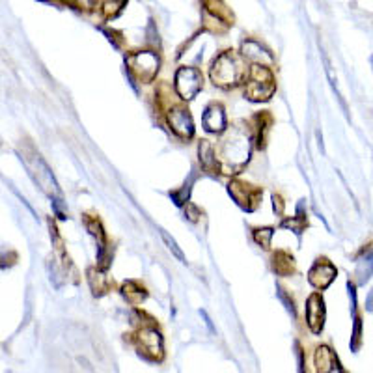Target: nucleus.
Instances as JSON below:
<instances>
[{
  "label": "nucleus",
  "mask_w": 373,
  "mask_h": 373,
  "mask_svg": "<svg viewBox=\"0 0 373 373\" xmlns=\"http://www.w3.org/2000/svg\"><path fill=\"white\" fill-rule=\"evenodd\" d=\"M272 206H274V211H277V213L282 215V211H284V202H282V198L277 196V194H274V196H272Z\"/></svg>",
  "instance_id": "a878e982"
},
{
  "label": "nucleus",
  "mask_w": 373,
  "mask_h": 373,
  "mask_svg": "<svg viewBox=\"0 0 373 373\" xmlns=\"http://www.w3.org/2000/svg\"><path fill=\"white\" fill-rule=\"evenodd\" d=\"M174 86L183 101H191L203 88V77L196 68H179L174 79Z\"/></svg>",
  "instance_id": "423d86ee"
},
{
  "label": "nucleus",
  "mask_w": 373,
  "mask_h": 373,
  "mask_svg": "<svg viewBox=\"0 0 373 373\" xmlns=\"http://www.w3.org/2000/svg\"><path fill=\"white\" fill-rule=\"evenodd\" d=\"M303 206H298V215L293 217V219H288L282 222V228H288L291 232H295L297 235H301L304 232V228L308 226V219H306V215H303Z\"/></svg>",
  "instance_id": "412c9836"
},
{
  "label": "nucleus",
  "mask_w": 373,
  "mask_h": 373,
  "mask_svg": "<svg viewBox=\"0 0 373 373\" xmlns=\"http://www.w3.org/2000/svg\"><path fill=\"white\" fill-rule=\"evenodd\" d=\"M277 90V82L271 70L263 64H254L248 71V82H246L245 96L248 101L261 103L269 101Z\"/></svg>",
  "instance_id": "7ed1b4c3"
},
{
  "label": "nucleus",
  "mask_w": 373,
  "mask_h": 373,
  "mask_svg": "<svg viewBox=\"0 0 373 373\" xmlns=\"http://www.w3.org/2000/svg\"><path fill=\"white\" fill-rule=\"evenodd\" d=\"M272 271L277 272L278 277H289L295 272V260L291 254L284 251H278L272 256Z\"/></svg>",
  "instance_id": "f3484780"
},
{
  "label": "nucleus",
  "mask_w": 373,
  "mask_h": 373,
  "mask_svg": "<svg viewBox=\"0 0 373 373\" xmlns=\"http://www.w3.org/2000/svg\"><path fill=\"white\" fill-rule=\"evenodd\" d=\"M202 123L203 129H206L208 133H222L224 129H226V114H224V108L220 107V105H217V103L209 105V107L206 108V112H203Z\"/></svg>",
  "instance_id": "f8f14e48"
},
{
  "label": "nucleus",
  "mask_w": 373,
  "mask_h": 373,
  "mask_svg": "<svg viewBox=\"0 0 373 373\" xmlns=\"http://www.w3.org/2000/svg\"><path fill=\"white\" fill-rule=\"evenodd\" d=\"M25 163H27V168L32 179L42 186V191L51 198V202H62V192L58 189V183L54 179L53 172L49 170V166L45 165V160L39 155L34 153L30 157H25Z\"/></svg>",
  "instance_id": "20e7f679"
},
{
  "label": "nucleus",
  "mask_w": 373,
  "mask_h": 373,
  "mask_svg": "<svg viewBox=\"0 0 373 373\" xmlns=\"http://www.w3.org/2000/svg\"><path fill=\"white\" fill-rule=\"evenodd\" d=\"M372 65H373V54H372Z\"/></svg>",
  "instance_id": "cd10ccee"
},
{
  "label": "nucleus",
  "mask_w": 373,
  "mask_h": 373,
  "mask_svg": "<svg viewBox=\"0 0 373 373\" xmlns=\"http://www.w3.org/2000/svg\"><path fill=\"white\" fill-rule=\"evenodd\" d=\"M73 4L79 8V10H86L90 11L94 10L97 6V0H73Z\"/></svg>",
  "instance_id": "393cba45"
},
{
  "label": "nucleus",
  "mask_w": 373,
  "mask_h": 373,
  "mask_svg": "<svg viewBox=\"0 0 373 373\" xmlns=\"http://www.w3.org/2000/svg\"><path fill=\"white\" fill-rule=\"evenodd\" d=\"M168 125L174 133L183 140H189L194 137V122L189 108L174 107L168 112Z\"/></svg>",
  "instance_id": "9d476101"
},
{
  "label": "nucleus",
  "mask_w": 373,
  "mask_h": 373,
  "mask_svg": "<svg viewBox=\"0 0 373 373\" xmlns=\"http://www.w3.org/2000/svg\"><path fill=\"white\" fill-rule=\"evenodd\" d=\"M203 6H206L208 13L219 17L220 21L228 23V25H234V15L229 13V10L224 6L222 0H203Z\"/></svg>",
  "instance_id": "aec40b11"
},
{
  "label": "nucleus",
  "mask_w": 373,
  "mask_h": 373,
  "mask_svg": "<svg viewBox=\"0 0 373 373\" xmlns=\"http://www.w3.org/2000/svg\"><path fill=\"white\" fill-rule=\"evenodd\" d=\"M200 163L208 172H219L220 165L219 159H217V153H215L213 144H209L208 140H203L200 144Z\"/></svg>",
  "instance_id": "a211bd4d"
},
{
  "label": "nucleus",
  "mask_w": 373,
  "mask_h": 373,
  "mask_svg": "<svg viewBox=\"0 0 373 373\" xmlns=\"http://www.w3.org/2000/svg\"><path fill=\"white\" fill-rule=\"evenodd\" d=\"M127 4V0H107L105 4H103V15L105 19H114L122 13V10Z\"/></svg>",
  "instance_id": "4be33fe9"
},
{
  "label": "nucleus",
  "mask_w": 373,
  "mask_h": 373,
  "mask_svg": "<svg viewBox=\"0 0 373 373\" xmlns=\"http://www.w3.org/2000/svg\"><path fill=\"white\" fill-rule=\"evenodd\" d=\"M209 77L215 86L228 90V88H234L245 80L246 65L239 54L234 51H226L220 56H217L211 70H209Z\"/></svg>",
  "instance_id": "f03ea898"
},
{
  "label": "nucleus",
  "mask_w": 373,
  "mask_h": 373,
  "mask_svg": "<svg viewBox=\"0 0 373 373\" xmlns=\"http://www.w3.org/2000/svg\"><path fill=\"white\" fill-rule=\"evenodd\" d=\"M315 369L321 373H341L343 368L340 366V360L334 355L331 347L321 346L315 351Z\"/></svg>",
  "instance_id": "ddd939ff"
},
{
  "label": "nucleus",
  "mask_w": 373,
  "mask_h": 373,
  "mask_svg": "<svg viewBox=\"0 0 373 373\" xmlns=\"http://www.w3.org/2000/svg\"><path fill=\"white\" fill-rule=\"evenodd\" d=\"M252 235H254V241H256L258 245L267 251V248L271 246V239H272V235H274V229L272 228H256Z\"/></svg>",
  "instance_id": "5701e85b"
},
{
  "label": "nucleus",
  "mask_w": 373,
  "mask_h": 373,
  "mask_svg": "<svg viewBox=\"0 0 373 373\" xmlns=\"http://www.w3.org/2000/svg\"><path fill=\"white\" fill-rule=\"evenodd\" d=\"M228 192L229 196L235 200V203H237L241 209H245V211H256L261 202V194H263L261 189H258V186L237 182V179L229 183Z\"/></svg>",
  "instance_id": "6e6552de"
},
{
  "label": "nucleus",
  "mask_w": 373,
  "mask_h": 373,
  "mask_svg": "<svg viewBox=\"0 0 373 373\" xmlns=\"http://www.w3.org/2000/svg\"><path fill=\"white\" fill-rule=\"evenodd\" d=\"M160 237H163V241H165V245L168 246V251H170L172 254H174V256L177 258V260L182 261V263H186V261H185V256H183L182 248H179V246H177V243H176V241L172 239L170 235L166 234L165 229H160Z\"/></svg>",
  "instance_id": "b1692460"
},
{
  "label": "nucleus",
  "mask_w": 373,
  "mask_h": 373,
  "mask_svg": "<svg viewBox=\"0 0 373 373\" xmlns=\"http://www.w3.org/2000/svg\"><path fill=\"white\" fill-rule=\"evenodd\" d=\"M243 56L254 62V64H271L272 62V54L252 39L243 43Z\"/></svg>",
  "instance_id": "2eb2a0df"
},
{
  "label": "nucleus",
  "mask_w": 373,
  "mask_h": 373,
  "mask_svg": "<svg viewBox=\"0 0 373 373\" xmlns=\"http://www.w3.org/2000/svg\"><path fill=\"white\" fill-rule=\"evenodd\" d=\"M336 274H338V271L331 261L327 258H320V260H315V263L308 271V282L315 289H327L334 282Z\"/></svg>",
  "instance_id": "1a4fd4ad"
},
{
  "label": "nucleus",
  "mask_w": 373,
  "mask_h": 373,
  "mask_svg": "<svg viewBox=\"0 0 373 373\" xmlns=\"http://www.w3.org/2000/svg\"><path fill=\"white\" fill-rule=\"evenodd\" d=\"M127 64V71L133 79L140 80V82H151L155 79V75L159 73V54L153 51H140V53L129 54L125 58Z\"/></svg>",
  "instance_id": "39448f33"
},
{
  "label": "nucleus",
  "mask_w": 373,
  "mask_h": 373,
  "mask_svg": "<svg viewBox=\"0 0 373 373\" xmlns=\"http://www.w3.org/2000/svg\"><path fill=\"white\" fill-rule=\"evenodd\" d=\"M366 310H368V312H373V289L369 291L368 301H366Z\"/></svg>",
  "instance_id": "bb28decb"
},
{
  "label": "nucleus",
  "mask_w": 373,
  "mask_h": 373,
  "mask_svg": "<svg viewBox=\"0 0 373 373\" xmlns=\"http://www.w3.org/2000/svg\"><path fill=\"white\" fill-rule=\"evenodd\" d=\"M88 282H90V288L96 297L108 293V289L112 286L103 269H88Z\"/></svg>",
  "instance_id": "dca6fc26"
},
{
  "label": "nucleus",
  "mask_w": 373,
  "mask_h": 373,
  "mask_svg": "<svg viewBox=\"0 0 373 373\" xmlns=\"http://www.w3.org/2000/svg\"><path fill=\"white\" fill-rule=\"evenodd\" d=\"M306 323L314 334H321L325 327V303L320 293L310 295L306 301Z\"/></svg>",
  "instance_id": "9b49d317"
},
{
  "label": "nucleus",
  "mask_w": 373,
  "mask_h": 373,
  "mask_svg": "<svg viewBox=\"0 0 373 373\" xmlns=\"http://www.w3.org/2000/svg\"><path fill=\"white\" fill-rule=\"evenodd\" d=\"M137 346L139 353L146 360L151 362H160L165 358V346H163V336L159 331H155L151 327L142 329L137 336Z\"/></svg>",
  "instance_id": "0eeeda50"
},
{
  "label": "nucleus",
  "mask_w": 373,
  "mask_h": 373,
  "mask_svg": "<svg viewBox=\"0 0 373 373\" xmlns=\"http://www.w3.org/2000/svg\"><path fill=\"white\" fill-rule=\"evenodd\" d=\"M358 284H366L373 274V246L364 248L360 256L357 258V267H355Z\"/></svg>",
  "instance_id": "4468645a"
},
{
  "label": "nucleus",
  "mask_w": 373,
  "mask_h": 373,
  "mask_svg": "<svg viewBox=\"0 0 373 373\" xmlns=\"http://www.w3.org/2000/svg\"><path fill=\"white\" fill-rule=\"evenodd\" d=\"M251 137L243 129H234L215 149L219 159L220 172L224 174H239L251 159Z\"/></svg>",
  "instance_id": "f257e3e1"
},
{
  "label": "nucleus",
  "mask_w": 373,
  "mask_h": 373,
  "mask_svg": "<svg viewBox=\"0 0 373 373\" xmlns=\"http://www.w3.org/2000/svg\"><path fill=\"white\" fill-rule=\"evenodd\" d=\"M122 295L123 298L127 301L129 304H140L144 303L146 297H148V293H146V289L140 286V284L133 282V280H129V282H125L122 286Z\"/></svg>",
  "instance_id": "6ab92c4d"
}]
</instances>
